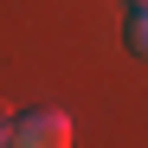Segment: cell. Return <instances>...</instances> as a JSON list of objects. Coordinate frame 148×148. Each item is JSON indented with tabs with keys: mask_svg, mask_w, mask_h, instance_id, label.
Listing matches in <instances>:
<instances>
[{
	"mask_svg": "<svg viewBox=\"0 0 148 148\" xmlns=\"http://www.w3.org/2000/svg\"><path fill=\"white\" fill-rule=\"evenodd\" d=\"M7 148H71V116L64 110H26V116H13V142Z\"/></svg>",
	"mask_w": 148,
	"mask_h": 148,
	"instance_id": "1",
	"label": "cell"
},
{
	"mask_svg": "<svg viewBox=\"0 0 148 148\" xmlns=\"http://www.w3.org/2000/svg\"><path fill=\"white\" fill-rule=\"evenodd\" d=\"M122 39H129L135 58H148V0H129V26H122Z\"/></svg>",
	"mask_w": 148,
	"mask_h": 148,
	"instance_id": "2",
	"label": "cell"
},
{
	"mask_svg": "<svg viewBox=\"0 0 148 148\" xmlns=\"http://www.w3.org/2000/svg\"><path fill=\"white\" fill-rule=\"evenodd\" d=\"M13 142V116H0V148H7Z\"/></svg>",
	"mask_w": 148,
	"mask_h": 148,
	"instance_id": "3",
	"label": "cell"
}]
</instances>
